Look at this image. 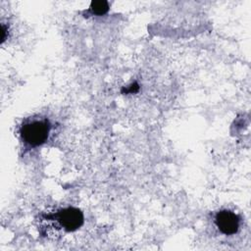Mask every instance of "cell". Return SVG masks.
Returning a JSON list of instances; mask_svg holds the SVG:
<instances>
[{
  "label": "cell",
  "instance_id": "6da1fadb",
  "mask_svg": "<svg viewBox=\"0 0 251 251\" xmlns=\"http://www.w3.org/2000/svg\"><path fill=\"white\" fill-rule=\"evenodd\" d=\"M50 132V124L45 119H33L25 122L20 128V133L24 142L35 147L43 144Z\"/></svg>",
  "mask_w": 251,
  "mask_h": 251
},
{
  "label": "cell",
  "instance_id": "7a4b0ae2",
  "mask_svg": "<svg viewBox=\"0 0 251 251\" xmlns=\"http://www.w3.org/2000/svg\"><path fill=\"white\" fill-rule=\"evenodd\" d=\"M66 231H75L83 224L82 212L74 207H68L50 216Z\"/></svg>",
  "mask_w": 251,
  "mask_h": 251
},
{
  "label": "cell",
  "instance_id": "3957f363",
  "mask_svg": "<svg viewBox=\"0 0 251 251\" xmlns=\"http://www.w3.org/2000/svg\"><path fill=\"white\" fill-rule=\"evenodd\" d=\"M239 217L229 210H222L215 217V224L218 229L226 235L236 233L239 228Z\"/></svg>",
  "mask_w": 251,
  "mask_h": 251
},
{
  "label": "cell",
  "instance_id": "277c9868",
  "mask_svg": "<svg viewBox=\"0 0 251 251\" xmlns=\"http://www.w3.org/2000/svg\"><path fill=\"white\" fill-rule=\"evenodd\" d=\"M90 10L95 15H99V16L104 15L109 10V3L107 1H104V0L93 1L90 4Z\"/></svg>",
  "mask_w": 251,
  "mask_h": 251
}]
</instances>
